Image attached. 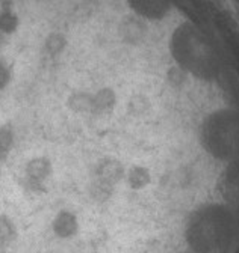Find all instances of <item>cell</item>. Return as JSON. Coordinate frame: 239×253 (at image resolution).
Listing matches in <instances>:
<instances>
[{
	"label": "cell",
	"mask_w": 239,
	"mask_h": 253,
	"mask_svg": "<svg viewBox=\"0 0 239 253\" xmlns=\"http://www.w3.org/2000/svg\"><path fill=\"white\" fill-rule=\"evenodd\" d=\"M223 214L220 208L207 207L195 215V220L189 225V238L195 249L212 250L220 243L224 231Z\"/></svg>",
	"instance_id": "cell-1"
},
{
	"label": "cell",
	"mask_w": 239,
	"mask_h": 253,
	"mask_svg": "<svg viewBox=\"0 0 239 253\" xmlns=\"http://www.w3.org/2000/svg\"><path fill=\"white\" fill-rule=\"evenodd\" d=\"M52 173V163L44 157H37L26 166V176L32 185H41Z\"/></svg>",
	"instance_id": "cell-2"
},
{
	"label": "cell",
	"mask_w": 239,
	"mask_h": 253,
	"mask_svg": "<svg viewBox=\"0 0 239 253\" xmlns=\"http://www.w3.org/2000/svg\"><path fill=\"white\" fill-rule=\"evenodd\" d=\"M79 229V221L77 217L70 211H61L58 212L53 220V231L58 237L61 238H71L76 235Z\"/></svg>",
	"instance_id": "cell-3"
},
{
	"label": "cell",
	"mask_w": 239,
	"mask_h": 253,
	"mask_svg": "<svg viewBox=\"0 0 239 253\" xmlns=\"http://www.w3.org/2000/svg\"><path fill=\"white\" fill-rule=\"evenodd\" d=\"M126 175L123 165L114 160V158H106L103 160L99 168H97V179L109 184V185H115L120 179H123Z\"/></svg>",
	"instance_id": "cell-4"
},
{
	"label": "cell",
	"mask_w": 239,
	"mask_h": 253,
	"mask_svg": "<svg viewBox=\"0 0 239 253\" xmlns=\"http://www.w3.org/2000/svg\"><path fill=\"white\" fill-rule=\"evenodd\" d=\"M117 103V97L111 89H100L93 95V113L106 115L114 110Z\"/></svg>",
	"instance_id": "cell-5"
},
{
	"label": "cell",
	"mask_w": 239,
	"mask_h": 253,
	"mask_svg": "<svg viewBox=\"0 0 239 253\" xmlns=\"http://www.w3.org/2000/svg\"><path fill=\"white\" fill-rule=\"evenodd\" d=\"M126 179L132 188L139 190V188H144L148 182H150V172L142 166H133L126 173Z\"/></svg>",
	"instance_id": "cell-6"
},
{
	"label": "cell",
	"mask_w": 239,
	"mask_h": 253,
	"mask_svg": "<svg viewBox=\"0 0 239 253\" xmlns=\"http://www.w3.org/2000/svg\"><path fill=\"white\" fill-rule=\"evenodd\" d=\"M68 106L71 107V110H74L77 113L93 112V95L85 93V92L73 93L68 100Z\"/></svg>",
	"instance_id": "cell-7"
},
{
	"label": "cell",
	"mask_w": 239,
	"mask_h": 253,
	"mask_svg": "<svg viewBox=\"0 0 239 253\" xmlns=\"http://www.w3.org/2000/svg\"><path fill=\"white\" fill-rule=\"evenodd\" d=\"M15 229L12 226V223L5 218V217H0V243H8L14 238Z\"/></svg>",
	"instance_id": "cell-8"
},
{
	"label": "cell",
	"mask_w": 239,
	"mask_h": 253,
	"mask_svg": "<svg viewBox=\"0 0 239 253\" xmlns=\"http://www.w3.org/2000/svg\"><path fill=\"white\" fill-rule=\"evenodd\" d=\"M14 142V134L9 126H0V152H6Z\"/></svg>",
	"instance_id": "cell-9"
},
{
	"label": "cell",
	"mask_w": 239,
	"mask_h": 253,
	"mask_svg": "<svg viewBox=\"0 0 239 253\" xmlns=\"http://www.w3.org/2000/svg\"><path fill=\"white\" fill-rule=\"evenodd\" d=\"M9 82H11V70L8 68L6 63L0 62V89L8 86Z\"/></svg>",
	"instance_id": "cell-10"
},
{
	"label": "cell",
	"mask_w": 239,
	"mask_h": 253,
	"mask_svg": "<svg viewBox=\"0 0 239 253\" xmlns=\"http://www.w3.org/2000/svg\"><path fill=\"white\" fill-rule=\"evenodd\" d=\"M0 253H3V252H0Z\"/></svg>",
	"instance_id": "cell-11"
}]
</instances>
